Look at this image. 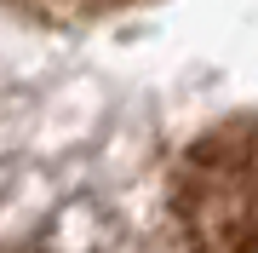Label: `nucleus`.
<instances>
[{
  "label": "nucleus",
  "instance_id": "f257e3e1",
  "mask_svg": "<svg viewBox=\"0 0 258 253\" xmlns=\"http://www.w3.org/2000/svg\"><path fill=\"white\" fill-rule=\"evenodd\" d=\"M172 207L184 253H258V127L195 144Z\"/></svg>",
  "mask_w": 258,
  "mask_h": 253
}]
</instances>
